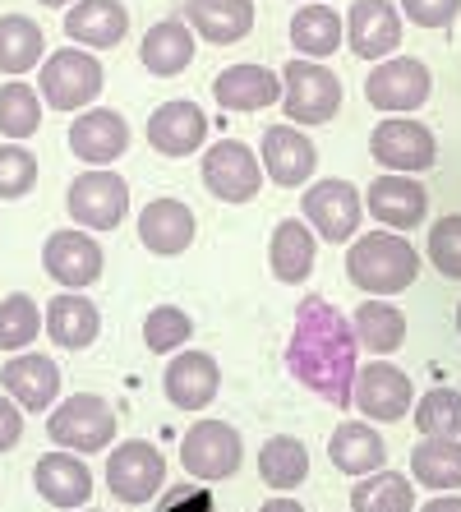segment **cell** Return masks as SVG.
I'll use <instances>...</instances> for the list:
<instances>
[{
	"instance_id": "cell-1",
	"label": "cell",
	"mask_w": 461,
	"mask_h": 512,
	"mask_svg": "<svg viewBox=\"0 0 461 512\" xmlns=\"http://www.w3.org/2000/svg\"><path fill=\"white\" fill-rule=\"evenodd\" d=\"M355 333L342 314L332 310L328 300L305 296L296 310V328L286 342V370L305 383L309 393H319L332 406H351L355 388Z\"/></svg>"
},
{
	"instance_id": "cell-2",
	"label": "cell",
	"mask_w": 461,
	"mask_h": 512,
	"mask_svg": "<svg viewBox=\"0 0 461 512\" xmlns=\"http://www.w3.org/2000/svg\"><path fill=\"white\" fill-rule=\"evenodd\" d=\"M346 277L369 296H397L420 277V254L406 236L369 231L355 236V245L346 250Z\"/></svg>"
},
{
	"instance_id": "cell-3",
	"label": "cell",
	"mask_w": 461,
	"mask_h": 512,
	"mask_svg": "<svg viewBox=\"0 0 461 512\" xmlns=\"http://www.w3.org/2000/svg\"><path fill=\"white\" fill-rule=\"evenodd\" d=\"M102 84H107V70H102V60L93 51L65 47V51H51L37 65V93H42V107H51V111L93 107Z\"/></svg>"
},
{
	"instance_id": "cell-4",
	"label": "cell",
	"mask_w": 461,
	"mask_h": 512,
	"mask_svg": "<svg viewBox=\"0 0 461 512\" xmlns=\"http://www.w3.org/2000/svg\"><path fill=\"white\" fill-rule=\"evenodd\" d=\"M282 107L291 125H328L342 111V79L323 60H286L282 65Z\"/></svg>"
},
{
	"instance_id": "cell-5",
	"label": "cell",
	"mask_w": 461,
	"mask_h": 512,
	"mask_svg": "<svg viewBox=\"0 0 461 512\" xmlns=\"http://www.w3.org/2000/svg\"><path fill=\"white\" fill-rule=\"evenodd\" d=\"M47 434L65 453H102L116 443V411L107 397L97 393H74L60 406H51Z\"/></svg>"
},
{
	"instance_id": "cell-6",
	"label": "cell",
	"mask_w": 461,
	"mask_h": 512,
	"mask_svg": "<svg viewBox=\"0 0 461 512\" xmlns=\"http://www.w3.org/2000/svg\"><path fill=\"white\" fill-rule=\"evenodd\" d=\"M300 213H305L309 231L323 236L328 245H346V240L360 236V217H365V203H360V190L351 180H314L300 194Z\"/></svg>"
},
{
	"instance_id": "cell-7",
	"label": "cell",
	"mask_w": 461,
	"mask_h": 512,
	"mask_svg": "<svg viewBox=\"0 0 461 512\" xmlns=\"http://www.w3.org/2000/svg\"><path fill=\"white\" fill-rule=\"evenodd\" d=\"M65 208H70V217L83 231H116L125 222V213H130V185L111 167H93L70 180Z\"/></svg>"
},
{
	"instance_id": "cell-8",
	"label": "cell",
	"mask_w": 461,
	"mask_h": 512,
	"mask_svg": "<svg viewBox=\"0 0 461 512\" xmlns=\"http://www.w3.org/2000/svg\"><path fill=\"white\" fill-rule=\"evenodd\" d=\"M203 190L222 203H249L263 190V162L254 157V148L240 139H217L199 162Z\"/></svg>"
},
{
	"instance_id": "cell-9",
	"label": "cell",
	"mask_w": 461,
	"mask_h": 512,
	"mask_svg": "<svg viewBox=\"0 0 461 512\" xmlns=\"http://www.w3.org/2000/svg\"><path fill=\"white\" fill-rule=\"evenodd\" d=\"M429 88H434V74H429L425 60L415 56H388L379 60L365 79V97L374 111H388V116H406V111H420L429 102Z\"/></svg>"
},
{
	"instance_id": "cell-10",
	"label": "cell",
	"mask_w": 461,
	"mask_h": 512,
	"mask_svg": "<svg viewBox=\"0 0 461 512\" xmlns=\"http://www.w3.org/2000/svg\"><path fill=\"white\" fill-rule=\"evenodd\" d=\"M166 485V457L157 453V443L148 439H125L111 448L107 457V489L116 494L120 503H130V508H139V503L157 499Z\"/></svg>"
},
{
	"instance_id": "cell-11",
	"label": "cell",
	"mask_w": 461,
	"mask_h": 512,
	"mask_svg": "<svg viewBox=\"0 0 461 512\" xmlns=\"http://www.w3.org/2000/svg\"><path fill=\"white\" fill-rule=\"evenodd\" d=\"M369 157H374L383 171L420 176V171L434 167L438 139H434V130H429V125H420V120L388 116L383 125H374V134H369Z\"/></svg>"
},
{
	"instance_id": "cell-12",
	"label": "cell",
	"mask_w": 461,
	"mask_h": 512,
	"mask_svg": "<svg viewBox=\"0 0 461 512\" xmlns=\"http://www.w3.org/2000/svg\"><path fill=\"white\" fill-rule=\"evenodd\" d=\"M240 457H245L240 429L226 420H199L180 439V466L194 480H231L240 471Z\"/></svg>"
},
{
	"instance_id": "cell-13",
	"label": "cell",
	"mask_w": 461,
	"mask_h": 512,
	"mask_svg": "<svg viewBox=\"0 0 461 512\" xmlns=\"http://www.w3.org/2000/svg\"><path fill=\"white\" fill-rule=\"evenodd\" d=\"M351 402L360 406L365 420H383V425H397L406 420V411L415 406V383L406 370L388 365V360H369L355 370V388H351Z\"/></svg>"
},
{
	"instance_id": "cell-14",
	"label": "cell",
	"mask_w": 461,
	"mask_h": 512,
	"mask_svg": "<svg viewBox=\"0 0 461 512\" xmlns=\"http://www.w3.org/2000/svg\"><path fill=\"white\" fill-rule=\"evenodd\" d=\"M42 268H47V277L56 286H65V291H88V286L102 277V268H107V254H102V245H97L88 231L74 227V231L47 236V245H42Z\"/></svg>"
},
{
	"instance_id": "cell-15",
	"label": "cell",
	"mask_w": 461,
	"mask_h": 512,
	"mask_svg": "<svg viewBox=\"0 0 461 512\" xmlns=\"http://www.w3.org/2000/svg\"><path fill=\"white\" fill-rule=\"evenodd\" d=\"M259 162H263V176H268L272 185L296 190V185H309V180H314L319 148H314V139H309L305 130H296V125H268Z\"/></svg>"
},
{
	"instance_id": "cell-16",
	"label": "cell",
	"mask_w": 461,
	"mask_h": 512,
	"mask_svg": "<svg viewBox=\"0 0 461 512\" xmlns=\"http://www.w3.org/2000/svg\"><path fill=\"white\" fill-rule=\"evenodd\" d=\"M346 47L360 60H388L402 47V10L392 0H355L346 10Z\"/></svg>"
},
{
	"instance_id": "cell-17",
	"label": "cell",
	"mask_w": 461,
	"mask_h": 512,
	"mask_svg": "<svg viewBox=\"0 0 461 512\" xmlns=\"http://www.w3.org/2000/svg\"><path fill=\"white\" fill-rule=\"evenodd\" d=\"M130 148V125L111 107H83L70 125V153L88 167H107Z\"/></svg>"
},
{
	"instance_id": "cell-18",
	"label": "cell",
	"mask_w": 461,
	"mask_h": 512,
	"mask_svg": "<svg viewBox=\"0 0 461 512\" xmlns=\"http://www.w3.org/2000/svg\"><path fill=\"white\" fill-rule=\"evenodd\" d=\"M0 388L24 411H51L60 397V370L56 360L42 356V351H14L5 360V370H0Z\"/></svg>"
},
{
	"instance_id": "cell-19",
	"label": "cell",
	"mask_w": 461,
	"mask_h": 512,
	"mask_svg": "<svg viewBox=\"0 0 461 512\" xmlns=\"http://www.w3.org/2000/svg\"><path fill=\"white\" fill-rule=\"evenodd\" d=\"M162 388L176 411H203L222 393V370H217V360L208 351H176L171 365H166Z\"/></svg>"
},
{
	"instance_id": "cell-20",
	"label": "cell",
	"mask_w": 461,
	"mask_h": 512,
	"mask_svg": "<svg viewBox=\"0 0 461 512\" xmlns=\"http://www.w3.org/2000/svg\"><path fill=\"white\" fill-rule=\"evenodd\" d=\"M33 485H37V494L60 512H74L93 499V471H88V462H83L79 453H65V448L37 457Z\"/></svg>"
},
{
	"instance_id": "cell-21",
	"label": "cell",
	"mask_w": 461,
	"mask_h": 512,
	"mask_svg": "<svg viewBox=\"0 0 461 512\" xmlns=\"http://www.w3.org/2000/svg\"><path fill=\"white\" fill-rule=\"evenodd\" d=\"M125 33H130V10L120 0H74L65 10V37L74 47L107 51V47H120Z\"/></svg>"
},
{
	"instance_id": "cell-22",
	"label": "cell",
	"mask_w": 461,
	"mask_h": 512,
	"mask_svg": "<svg viewBox=\"0 0 461 512\" xmlns=\"http://www.w3.org/2000/svg\"><path fill=\"white\" fill-rule=\"evenodd\" d=\"M365 208L374 217H379L383 227L392 231H411L425 222V208H429V194L425 185L415 176H402V171H388V176H379L374 185L365 190Z\"/></svg>"
},
{
	"instance_id": "cell-23",
	"label": "cell",
	"mask_w": 461,
	"mask_h": 512,
	"mask_svg": "<svg viewBox=\"0 0 461 512\" xmlns=\"http://www.w3.org/2000/svg\"><path fill=\"white\" fill-rule=\"evenodd\" d=\"M208 139V116H203L199 102H162V107L148 116V143H153L162 157H190L203 148Z\"/></svg>"
},
{
	"instance_id": "cell-24",
	"label": "cell",
	"mask_w": 461,
	"mask_h": 512,
	"mask_svg": "<svg viewBox=\"0 0 461 512\" xmlns=\"http://www.w3.org/2000/svg\"><path fill=\"white\" fill-rule=\"evenodd\" d=\"M213 102L222 111H263L282 102V74L268 65H226L213 79Z\"/></svg>"
},
{
	"instance_id": "cell-25",
	"label": "cell",
	"mask_w": 461,
	"mask_h": 512,
	"mask_svg": "<svg viewBox=\"0 0 461 512\" xmlns=\"http://www.w3.org/2000/svg\"><path fill=\"white\" fill-rule=\"evenodd\" d=\"M139 240L148 254H162V259H176L194 245V213L190 203L180 199H153L139 213Z\"/></svg>"
},
{
	"instance_id": "cell-26",
	"label": "cell",
	"mask_w": 461,
	"mask_h": 512,
	"mask_svg": "<svg viewBox=\"0 0 461 512\" xmlns=\"http://www.w3.org/2000/svg\"><path fill=\"white\" fill-rule=\"evenodd\" d=\"M47 337L60 346V351H88L102 333V314L83 291H60L47 305V319H42Z\"/></svg>"
},
{
	"instance_id": "cell-27",
	"label": "cell",
	"mask_w": 461,
	"mask_h": 512,
	"mask_svg": "<svg viewBox=\"0 0 461 512\" xmlns=\"http://www.w3.org/2000/svg\"><path fill=\"white\" fill-rule=\"evenodd\" d=\"M328 457L332 466L342 471V476H374V471H383V462H388V443H383V434L369 420H346V425L332 429L328 439Z\"/></svg>"
},
{
	"instance_id": "cell-28",
	"label": "cell",
	"mask_w": 461,
	"mask_h": 512,
	"mask_svg": "<svg viewBox=\"0 0 461 512\" xmlns=\"http://www.w3.org/2000/svg\"><path fill=\"white\" fill-rule=\"evenodd\" d=\"M139 60H143V70L157 74V79L185 74L194 60V28L185 24V19H162V24H153L139 42Z\"/></svg>"
},
{
	"instance_id": "cell-29",
	"label": "cell",
	"mask_w": 461,
	"mask_h": 512,
	"mask_svg": "<svg viewBox=\"0 0 461 512\" xmlns=\"http://www.w3.org/2000/svg\"><path fill=\"white\" fill-rule=\"evenodd\" d=\"M314 254H319V236L309 231V222H300V217L277 222L272 245H268V268L277 282H286V286L305 282L314 273Z\"/></svg>"
},
{
	"instance_id": "cell-30",
	"label": "cell",
	"mask_w": 461,
	"mask_h": 512,
	"mask_svg": "<svg viewBox=\"0 0 461 512\" xmlns=\"http://www.w3.org/2000/svg\"><path fill=\"white\" fill-rule=\"evenodd\" d=\"M185 24L194 37L213 42V47H231L254 28V5L249 0H190L185 5Z\"/></svg>"
},
{
	"instance_id": "cell-31",
	"label": "cell",
	"mask_w": 461,
	"mask_h": 512,
	"mask_svg": "<svg viewBox=\"0 0 461 512\" xmlns=\"http://www.w3.org/2000/svg\"><path fill=\"white\" fill-rule=\"evenodd\" d=\"M346 42V19L323 0H309L291 14V47L305 60H328Z\"/></svg>"
},
{
	"instance_id": "cell-32",
	"label": "cell",
	"mask_w": 461,
	"mask_h": 512,
	"mask_svg": "<svg viewBox=\"0 0 461 512\" xmlns=\"http://www.w3.org/2000/svg\"><path fill=\"white\" fill-rule=\"evenodd\" d=\"M351 333H355V346H365L374 356H392L406 342V314L397 305H388L383 296H374L365 305H355Z\"/></svg>"
},
{
	"instance_id": "cell-33",
	"label": "cell",
	"mask_w": 461,
	"mask_h": 512,
	"mask_svg": "<svg viewBox=\"0 0 461 512\" xmlns=\"http://www.w3.org/2000/svg\"><path fill=\"white\" fill-rule=\"evenodd\" d=\"M47 60V37L28 14H0V74H19L37 70Z\"/></svg>"
},
{
	"instance_id": "cell-34",
	"label": "cell",
	"mask_w": 461,
	"mask_h": 512,
	"mask_svg": "<svg viewBox=\"0 0 461 512\" xmlns=\"http://www.w3.org/2000/svg\"><path fill=\"white\" fill-rule=\"evenodd\" d=\"M411 476L425 489L452 494L461 489V439H425L411 448Z\"/></svg>"
},
{
	"instance_id": "cell-35",
	"label": "cell",
	"mask_w": 461,
	"mask_h": 512,
	"mask_svg": "<svg viewBox=\"0 0 461 512\" xmlns=\"http://www.w3.org/2000/svg\"><path fill=\"white\" fill-rule=\"evenodd\" d=\"M259 476L268 489H296L305 485L309 476V448L300 439H291V434H272L268 443L259 448Z\"/></svg>"
},
{
	"instance_id": "cell-36",
	"label": "cell",
	"mask_w": 461,
	"mask_h": 512,
	"mask_svg": "<svg viewBox=\"0 0 461 512\" xmlns=\"http://www.w3.org/2000/svg\"><path fill=\"white\" fill-rule=\"evenodd\" d=\"M355 512H415V485L397 471H374L360 476V485L351 489Z\"/></svg>"
},
{
	"instance_id": "cell-37",
	"label": "cell",
	"mask_w": 461,
	"mask_h": 512,
	"mask_svg": "<svg viewBox=\"0 0 461 512\" xmlns=\"http://www.w3.org/2000/svg\"><path fill=\"white\" fill-rule=\"evenodd\" d=\"M37 130H42V93L28 88L24 79H10V84L0 88V134L24 143Z\"/></svg>"
},
{
	"instance_id": "cell-38",
	"label": "cell",
	"mask_w": 461,
	"mask_h": 512,
	"mask_svg": "<svg viewBox=\"0 0 461 512\" xmlns=\"http://www.w3.org/2000/svg\"><path fill=\"white\" fill-rule=\"evenodd\" d=\"M42 333V310L28 291H14V296L0 300V351H24V346L37 342Z\"/></svg>"
},
{
	"instance_id": "cell-39",
	"label": "cell",
	"mask_w": 461,
	"mask_h": 512,
	"mask_svg": "<svg viewBox=\"0 0 461 512\" xmlns=\"http://www.w3.org/2000/svg\"><path fill=\"white\" fill-rule=\"evenodd\" d=\"M415 429L425 439H461V393L457 388H429L415 402Z\"/></svg>"
},
{
	"instance_id": "cell-40",
	"label": "cell",
	"mask_w": 461,
	"mask_h": 512,
	"mask_svg": "<svg viewBox=\"0 0 461 512\" xmlns=\"http://www.w3.org/2000/svg\"><path fill=\"white\" fill-rule=\"evenodd\" d=\"M190 337H194V319L185 310H176V305H157V310H148V319H143V346L157 351V356L180 351Z\"/></svg>"
},
{
	"instance_id": "cell-41",
	"label": "cell",
	"mask_w": 461,
	"mask_h": 512,
	"mask_svg": "<svg viewBox=\"0 0 461 512\" xmlns=\"http://www.w3.org/2000/svg\"><path fill=\"white\" fill-rule=\"evenodd\" d=\"M37 185V157L28 153L24 143L5 139L0 143V199H24Z\"/></svg>"
},
{
	"instance_id": "cell-42",
	"label": "cell",
	"mask_w": 461,
	"mask_h": 512,
	"mask_svg": "<svg viewBox=\"0 0 461 512\" xmlns=\"http://www.w3.org/2000/svg\"><path fill=\"white\" fill-rule=\"evenodd\" d=\"M429 263L443 277L461 282V213L438 217L434 227H429Z\"/></svg>"
},
{
	"instance_id": "cell-43",
	"label": "cell",
	"mask_w": 461,
	"mask_h": 512,
	"mask_svg": "<svg viewBox=\"0 0 461 512\" xmlns=\"http://www.w3.org/2000/svg\"><path fill=\"white\" fill-rule=\"evenodd\" d=\"M397 10H402V19H411L420 28H448L461 14V0H402Z\"/></svg>"
},
{
	"instance_id": "cell-44",
	"label": "cell",
	"mask_w": 461,
	"mask_h": 512,
	"mask_svg": "<svg viewBox=\"0 0 461 512\" xmlns=\"http://www.w3.org/2000/svg\"><path fill=\"white\" fill-rule=\"evenodd\" d=\"M157 512H213V494H203L199 485H171Z\"/></svg>"
},
{
	"instance_id": "cell-45",
	"label": "cell",
	"mask_w": 461,
	"mask_h": 512,
	"mask_svg": "<svg viewBox=\"0 0 461 512\" xmlns=\"http://www.w3.org/2000/svg\"><path fill=\"white\" fill-rule=\"evenodd\" d=\"M19 439H24V406L0 393V453H10Z\"/></svg>"
},
{
	"instance_id": "cell-46",
	"label": "cell",
	"mask_w": 461,
	"mask_h": 512,
	"mask_svg": "<svg viewBox=\"0 0 461 512\" xmlns=\"http://www.w3.org/2000/svg\"><path fill=\"white\" fill-rule=\"evenodd\" d=\"M420 512H461V494H438V499H429Z\"/></svg>"
},
{
	"instance_id": "cell-47",
	"label": "cell",
	"mask_w": 461,
	"mask_h": 512,
	"mask_svg": "<svg viewBox=\"0 0 461 512\" xmlns=\"http://www.w3.org/2000/svg\"><path fill=\"white\" fill-rule=\"evenodd\" d=\"M259 512H305V508H300L296 499H272V503H263Z\"/></svg>"
},
{
	"instance_id": "cell-48",
	"label": "cell",
	"mask_w": 461,
	"mask_h": 512,
	"mask_svg": "<svg viewBox=\"0 0 461 512\" xmlns=\"http://www.w3.org/2000/svg\"><path fill=\"white\" fill-rule=\"evenodd\" d=\"M37 5H47V10H70L74 0H37Z\"/></svg>"
},
{
	"instance_id": "cell-49",
	"label": "cell",
	"mask_w": 461,
	"mask_h": 512,
	"mask_svg": "<svg viewBox=\"0 0 461 512\" xmlns=\"http://www.w3.org/2000/svg\"><path fill=\"white\" fill-rule=\"evenodd\" d=\"M457 333H461V305H457Z\"/></svg>"
},
{
	"instance_id": "cell-50",
	"label": "cell",
	"mask_w": 461,
	"mask_h": 512,
	"mask_svg": "<svg viewBox=\"0 0 461 512\" xmlns=\"http://www.w3.org/2000/svg\"><path fill=\"white\" fill-rule=\"evenodd\" d=\"M74 512H97V508H74Z\"/></svg>"
},
{
	"instance_id": "cell-51",
	"label": "cell",
	"mask_w": 461,
	"mask_h": 512,
	"mask_svg": "<svg viewBox=\"0 0 461 512\" xmlns=\"http://www.w3.org/2000/svg\"><path fill=\"white\" fill-rule=\"evenodd\" d=\"M305 5H309V0H305Z\"/></svg>"
}]
</instances>
